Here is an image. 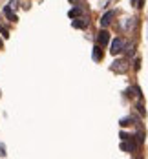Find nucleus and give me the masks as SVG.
Instances as JSON below:
<instances>
[{
  "instance_id": "obj_1",
  "label": "nucleus",
  "mask_w": 148,
  "mask_h": 159,
  "mask_svg": "<svg viewBox=\"0 0 148 159\" xmlns=\"http://www.w3.org/2000/svg\"><path fill=\"white\" fill-rule=\"evenodd\" d=\"M121 150L123 152H137V141H133L132 137H128V139H123L121 143Z\"/></svg>"
},
{
  "instance_id": "obj_2",
  "label": "nucleus",
  "mask_w": 148,
  "mask_h": 159,
  "mask_svg": "<svg viewBox=\"0 0 148 159\" xmlns=\"http://www.w3.org/2000/svg\"><path fill=\"white\" fill-rule=\"evenodd\" d=\"M123 49H124V40L121 37L113 38L112 40V46H110V53H112V55H117V53H121Z\"/></svg>"
},
{
  "instance_id": "obj_3",
  "label": "nucleus",
  "mask_w": 148,
  "mask_h": 159,
  "mask_svg": "<svg viewBox=\"0 0 148 159\" xmlns=\"http://www.w3.org/2000/svg\"><path fill=\"white\" fill-rule=\"evenodd\" d=\"M110 42V33L106 29H102V31H99L97 33V44H101V46H106Z\"/></svg>"
},
{
  "instance_id": "obj_4",
  "label": "nucleus",
  "mask_w": 148,
  "mask_h": 159,
  "mask_svg": "<svg viewBox=\"0 0 148 159\" xmlns=\"http://www.w3.org/2000/svg\"><path fill=\"white\" fill-rule=\"evenodd\" d=\"M112 70H113L115 73H124V71H126V62H124V60H115V62H112Z\"/></svg>"
},
{
  "instance_id": "obj_5",
  "label": "nucleus",
  "mask_w": 148,
  "mask_h": 159,
  "mask_svg": "<svg viewBox=\"0 0 148 159\" xmlns=\"http://www.w3.org/2000/svg\"><path fill=\"white\" fill-rule=\"evenodd\" d=\"M71 24H73V28H75V29H86V28H88V20L77 17V18H73Z\"/></svg>"
},
{
  "instance_id": "obj_6",
  "label": "nucleus",
  "mask_w": 148,
  "mask_h": 159,
  "mask_svg": "<svg viewBox=\"0 0 148 159\" xmlns=\"http://www.w3.org/2000/svg\"><path fill=\"white\" fill-rule=\"evenodd\" d=\"M112 18H113V13L112 11H106V13L102 15V18H101V26L102 28H108L112 24Z\"/></svg>"
},
{
  "instance_id": "obj_7",
  "label": "nucleus",
  "mask_w": 148,
  "mask_h": 159,
  "mask_svg": "<svg viewBox=\"0 0 148 159\" xmlns=\"http://www.w3.org/2000/svg\"><path fill=\"white\" fill-rule=\"evenodd\" d=\"M4 15H6V17H7L9 20H11V22H17V20H18V17H17V15L13 13V7H9V4H7V6L4 7Z\"/></svg>"
},
{
  "instance_id": "obj_8",
  "label": "nucleus",
  "mask_w": 148,
  "mask_h": 159,
  "mask_svg": "<svg viewBox=\"0 0 148 159\" xmlns=\"http://www.w3.org/2000/svg\"><path fill=\"white\" fill-rule=\"evenodd\" d=\"M101 49H102L101 44H95V46H93V55H91L93 60H101V59H102V51H101Z\"/></svg>"
},
{
  "instance_id": "obj_9",
  "label": "nucleus",
  "mask_w": 148,
  "mask_h": 159,
  "mask_svg": "<svg viewBox=\"0 0 148 159\" xmlns=\"http://www.w3.org/2000/svg\"><path fill=\"white\" fill-rule=\"evenodd\" d=\"M81 13H82V9H81V7L77 6V7H73V9H71V11L68 13V17H70V18H77V17H79Z\"/></svg>"
},
{
  "instance_id": "obj_10",
  "label": "nucleus",
  "mask_w": 148,
  "mask_h": 159,
  "mask_svg": "<svg viewBox=\"0 0 148 159\" xmlns=\"http://www.w3.org/2000/svg\"><path fill=\"white\" fill-rule=\"evenodd\" d=\"M135 123H137V119H132V117H123L119 124H121V126H128V124H135Z\"/></svg>"
},
{
  "instance_id": "obj_11",
  "label": "nucleus",
  "mask_w": 148,
  "mask_h": 159,
  "mask_svg": "<svg viewBox=\"0 0 148 159\" xmlns=\"http://www.w3.org/2000/svg\"><path fill=\"white\" fill-rule=\"evenodd\" d=\"M124 53H126L128 57H132L133 53H135V46H133V44H130V46H128V49H124Z\"/></svg>"
},
{
  "instance_id": "obj_12",
  "label": "nucleus",
  "mask_w": 148,
  "mask_h": 159,
  "mask_svg": "<svg viewBox=\"0 0 148 159\" xmlns=\"http://www.w3.org/2000/svg\"><path fill=\"white\" fill-rule=\"evenodd\" d=\"M135 141H137V143H143V141H144V134H143L141 130L135 134Z\"/></svg>"
},
{
  "instance_id": "obj_13",
  "label": "nucleus",
  "mask_w": 148,
  "mask_h": 159,
  "mask_svg": "<svg viewBox=\"0 0 148 159\" xmlns=\"http://www.w3.org/2000/svg\"><path fill=\"white\" fill-rule=\"evenodd\" d=\"M0 33H2V37H4V38H9V31H7L2 24H0Z\"/></svg>"
},
{
  "instance_id": "obj_14",
  "label": "nucleus",
  "mask_w": 148,
  "mask_h": 159,
  "mask_svg": "<svg viewBox=\"0 0 148 159\" xmlns=\"http://www.w3.org/2000/svg\"><path fill=\"white\" fill-rule=\"evenodd\" d=\"M135 108H137V112H139L141 115H144V113H146V112H144V108H143V104H141V102H139V104H137V106H135Z\"/></svg>"
},
{
  "instance_id": "obj_15",
  "label": "nucleus",
  "mask_w": 148,
  "mask_h": 159,
  "mask_svg": "<svg viewBox=\"0 0 148 159\" xmlns=\"http://www.w3.org/2000/svg\"><path fill=\"white\" fill-rule=\"evenodd\" d=\"M133 68H135V70H139V68H141V59H135V64H133Z\"/></svg>"
},
{
  "instance_id": "obj_16",
  "label": "nucleus",
  "mask_w": 148,
  "mask_h": 159,
  "mask_svg": "<svg viewBox=\"0 0 148 159\" xmlns=\"http://www.w3.org/2000/svg\"><path fill=\"white\" fill-rule=\"evenodd\" d=\"M126 97H133V88H130V90H126Z\"/></svg>"
},
{
  "instance_id": "obj_17",
  "label": "nucleus",
  "mask_w": 148,
  "mask_h": 159,
  "mask_svg": "<svg viewBox=\"0 0 148 159\" xmlns=\"http://www.w3.org/2000/svg\"><path fill=\"white\" fill-rule=\"evenodd\" d=\"M4 155H6V148L0 144V157H4Z\"/></svg>"
},
{
  "instance_id": "obj_18",
  "label": "nucleus",
  "mask_w": 148,
  "mask_h": 159,
  "mask_svg": "<svg viewBox=\"0 0 148 159\" xmlns=\"http://www.w3.org/2000/svg\"><path fill=\"white\" fill-rule=\"evenodd\" d=\"M132 6H133V7H139L141 4H139V0H132Z\"/></svg>"
},
{
  "instance_id": "obj_19",
  "label": "nucleus",
  "mask_w": 148,
  "mask_h": 159,
  "mask_svg": "<svg viewBox=\"0 0 148 159\" xmlns=\"http://www.w3.org/2000/svg\"><path fill=\"white\" fill-rule=\"evenodd\" d=\"M128 137H132V135H128V134H124V132H121V139H128Z\"/></svg>"
},
{
  "instance_id": "obj_20",
  "label": "nucleus",
  "mask_w": 148,
  "mask_h": 159,
  "mask_svg": "<svg viewBox=\"0 0 148 159\" xmlns=\"http://www.w3.org/2000/svg\"><path fill=\"white\" fill-rule=\"evenodd\" d=\"M4 48V42H2V38H0V49H2Z\"/></svg>"
},
{
  "instance_id": "obj_21",
  "label": "nucleus",
  "mask_w": 148,
  "mask_h": 159,
  "mask_svg": "<svg viewBox=\"0 0 148 159\" xmlns=\"http://www.w3.org/2000/svg\"><path fill=\"white\" fill-rule=\"evenodd\" d=\"M70 2H73V4H75V2H77V0H70Z\"/></svg>"
}]
</instances>
